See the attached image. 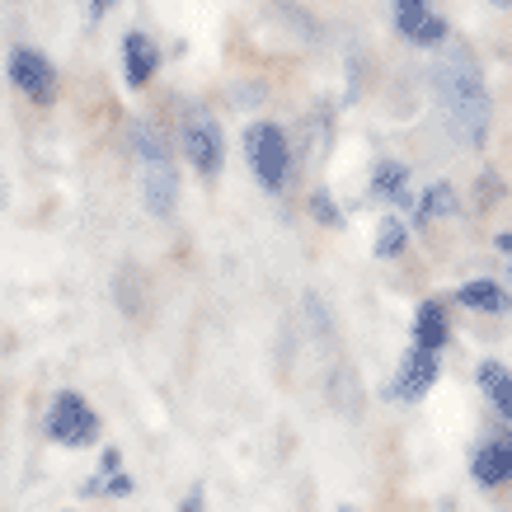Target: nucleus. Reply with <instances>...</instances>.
<instances>
[{
  "label": "nucleus",
  "instance_id": "13",
  "mask_svg": "<svg viewBox=\"0 0 512 512\" xmlns=\"http://www.w3.org/2000/svg\"><path fill=\"white\" fill-rule=\"evenodd\" d=\"M456 301H461V306H470V311H494V315L512 311V296L503 292L498 282H489V278H480V282H466V287L456 292Z\"/></svg>",
  "mask_w": 512,
  "mask_h": 512
},
{
  "label": "nucleus",
  "instance_id": "1",
  "mask_svg": "<svg viewBox=\"0 0 512 512\" xmlns=\"http://www.w3.org/2000/svg\"><path fill=\"white\" fill-rule=\"evenodd\" d=\"M433 90L442 104V118L466 146H484L489 137V85L466 43H447L433 66Z\"/></svg>",
  "mask_w": 512,
  "mask_h": 512
},
{
  "label": "nucleus",
  "instance_id": "2",
  "mask_svg": "<svg viewBox=\"0 0 512 512\" xmlns=\"http://www.w3.org/2000/svg\"><path fill=\"white\" fill-rule=\"evenodd\" d=\"M127 141H132V156L141 165V202H146V212L151 217H170L174 202H179V170H174L170 132H160V123H151V118H132Z\"/></svg>",
  "mask_w": 512,
  "mask_h": 512
},
{
  "label": "nucleus",
  "instance_id": "12",
  "mask_svg": "<svg viewBox=\"0 0 512 512\" xmlns=\"http://www.w3.org/2000/svg\"><path fill=\"white\" fill-rule=\"evenodd\" d=\"M447 315H442V306L437 301H423L419 315H414V348H423V353H442V343H447Z\"/></svg>",
  "mask_w": 512,
  "mask_h": 512
},
{
  "label": "nucleus",
  "instance_id": "16",
  "mask_svg": "<svg viewBox=\"0 0 512 512\" xmlns=\"http://www.w3.org/2000/svg\"><path fill=\"white\" fill-rule=\"evenodd\" d=\"M461 212V198L451 184H433L423 193V207H419V221H433V217H456Z\"/></svg>",
  "mask_w": 512,
  "mask_h": 512
},
{
  "label": "nucleus",
  "instance_id": "18",
  "mask_svg": "<svg viewBox=\"0 0 512 512\" xmlns=\"http://www.w3.org/2000/svg\"><path fill=\"white\" fill-rule=\"evenodd\" d=\"M329 390H334V404H339L343 414H357V404H353V395H362V390H357V386H353V376L343 372V367H339V372H334V386H329Z\"/></svg>",
  "mask_w": 512,
  "mask_h": 512
},
{
  "label": "nucleus",
  "instance_id": "4",
  "mask_svg": "<svg viewBox=\"0 0 512 512\" xmlns=\"http://www.w3.org/2000/svg\"><path fill=\"white\" fill-rule=\"evenodd\" d=\"M245 156H249V165H254V174H259V184H264L268 193L287 188V179H292V151H287L282 127H273V123L245 127Z\"/></svg>",
  "mask_w": 512,
  "mask_h": 512
},
{
  "label": "nucleus",
  "instance_id": "15",
  "mask_svg": "<svg viewBox=\"0 0 512 512\" xmlns=\"http://www.w3.org/2000/svg\"><path fill=\"white\" fill-rule=\"evenodd\" d=\"M480 390L494 400V409L503 419H512V372L503 362H484L480 367Z\"/></svg>",
  "mask_w": 512,
  "mask_h": 512
},
{
  "label": "nucleus",
  "instance_id": "3",
  "mask_svg": "<svg viewBox=\"0 0 512 512\" xmlns=\"http://www.w3.org/2000/svg\"><path fill=\"white\" fill-rule=\"evenodd\" d=\"M99 414L90 409V400L80 390H57L52 404H47V419H43V433L66 451H85L99 442Z\"/></svg>",
  "mask_w": 512,
  "mask_h": 512
},
{
  "label": "nucleus",
  "instance_id": "14",
  "mask_svg": "<svg viewBox=\"0 0 512 512\" xmlns=\"http://www.w3.org/2000/svg\"><path fill=\"white\" fill-rule=\"evenodd\" d=\"M372 193L376 198L395 202V207H409V170L404 165H390V160H381L372 174Z\"/></svg>",
  "mask_w": 512,
  "mask_h": 512
},
{
  "label": "nucleus",
  "instance_id": "7",
  "mask_svg": "<svg viewBox=\"0 0 512 512\" xmlns=\"http://www.w3.org/2000/svg\"><path fill=\"white\" fill-rule=\"evenodd\" d=\"M160 71V47L151 33L141 29H127L123 33V80L127 90H141V85H151V76Z\"/></svg>",
  "mask_w": 512,
  "mask_h": 512
},
{
  "label": "nucleus",
  "instance_id": "24",
  "mask_svg": "<svg viewBox=\"0 0 512 512\" xmlns=\"http://www.w3.org/2000/svg\"><path fill=\"white\" fill-rule=\"evenodd\" d=\"M400 5H428V0H395V10H400Z\"/></svg>",
  "mask_w": 512,
  "mask_h": 512
},
{
  "label": "nucleus",
  "instance_id": "10",
  "mask_svg": "<svg viewBox=\"0 0 512 512\" xmlns=\"http://www.w3.org/2000/svg\"><path fill=\"white\" fill-rule=\"evenodd\" d=\"M113 296H118V311L127 320H141L146 315V273L137 264H123L118 268V282H113Z\"/></svg>",
  "mask_w": 512,
  "mask_h": 512
},
{
  "label": "nucleus",
  "instance_id": "21",
  "mask_svg": "<svg viewBox=\"0 0 512 512\" xmlns=\"http://www.w3.org/2000/svg\"><path fill=\"white\" fill-rule=\"evenodd\" d=\"M179 512H207V503H202V489H188V498L179 503Z\"/></svg>",
  "mask_w": 512,
  "mask_h": 512
},
{
  "label": "nucleus",
  "instance_id": "20",
  "mask_svg": "<svg viewBox=\"0 0 512 512\" xmlns=\"http://www.w3.org/2000/svg\"><path fill=\"white\" fill-rule=\"evenodd\" d=\"M118 470H123V451L104 447V451H99V475H118Z\"/></svg>",
  "mask_w": 512,
  "mask_h": 512
},
{
  "label": "nucleus",
  "instance_id": "26",
  "mask_svg": "<svg viewBox=\"0 0 512 512\" xmlns=\"http://www.w3.org/2000/svg\"><path fill=\"white\" fill-rule=\"evenodd\" d=\"M339 512H353V508H339Z\"/></svg>",
  "mask_w": 512,
  "mask_h": 512
},
{
  "label": "nucleus",
  "instance_id": "8",
  "mask_svg": "<svg viewBox=\"0 0 512 512\" xmlns=\"http://www.w3.org/2000/svg\"><path fill=\"white\" fill-rule=\"evenodd\" d=\"M395 29H400L414 47H442L447 43V19L433 15L428 5H400V10H395Z\"/></svg>",
  "mask_w": 512,
  "mask_h": 512
},
{
  "label": "nucleus",
  "instance_id": "11",
  "mask_svg": "<svg viewBox=\"0 0 512 512\" xmlns=\"http://www.w3.org/2000/svg\"><path fill=\"white\" fill-rule=\"evenodd\" d=\"M475 480L484 484V489H494V484L512 480V447L508 442H489V447L475 451Z\"/></svg>",
  "mask_w": 512,
  "mask_h": 512
},
{
  "label": "nucleus",
  "instance_id": "25",
  "mask_svg": "<svg viewBox=\"0 0 512 512\" xmlns=\"http://www.w3.org/2000/svg\"><path fill=\"white\" fill-rule=\"evenodd\" d=\"M494 5H512V0H494Z\"/></svg>",
  "mask_w": 512,
  "mask_h": 512
},
{
  "label": "nucleus",
  "instance_id": "22",
  "mask_svg": "<svg viewBox=\"0 0 512 512\" xmlns=\"http://www.w3.org/2000/svg\"><path fill=\"white\" fill-rule=\"evenodd\" d=\"M113 5H118V0H90V19H104Z\"/></svg>",
  "mask_w": 512,
  "mask_h": 512
},
{
  "label": "nucleus",
  "instance_id": "19",
  "mask_svg": "<svg viewBox=\"0 0 512 512\" xmlns=\"http://www.w3.org/2000/svg\"><path fill=\"white\" fill-rule=\"evenodd\" d=\"M311 212H315V221H325V226H343V217H339V207H334V198H329L325 188L311 198Z\"/></svg>",
  "mask_w": 512,
  "mask_h": 512
},
{
  "label": "nucleus",
  "instance_id": "6",
  "mask_svg": "<svg viewBox=\"0 0 512 512\" xmlns=\"http://www.w3.org/2000/svg\"><path fill=\"white\" fill-rule=\"evenodd\" d=\"M5 76L19 94H29L33 104H52L57 99V66L43 47H10L5 57Z\"/></svg>",
  "mask_w": 512,
  "mask_h": 512
},
{
  "label": "nucleus",
  "instance_id": "9",
  "mask_svg": "<svg viewBox=\"0 0 512 512\" xmlns=\"http://www.w3.org/2000/svg\"><path fill=\"white\" fill-rule=\"evenodd\" d=\"M437 372H442V362H437V353H423V348H409V357H404L400 376H395V395L400 400H419V395H428L437 381Z\"/></svg>",
  "mask_w": 512,
  "mask_h": 512
},
{
  "label": "nucleus",
  "instance_id": "23",
  "mask_svg": "<svg viewBox=\"0 0 512 512\" xmlns=\"http://www.w3.org/2000/svg\"><path fill=\"white\" fill-rule=\"evenodd\" d=\"M494 245H498V249H503V254H508V259H512V231H503V235H498V240H494Z\"/></svg>",
  "mask_w": 512,
  "mask_h": 512
},
{
  "label": "nucleus",
  "instance_id": "17",
  "mask_svg": "<svg viewBox=\"0 0 512 512\" xmlns=\"http://www.w3.org/2000/svg\"><path fill=\"white\" fill-rule=\"evenodd\" d=\"M404 240H409L404 221L386 217L381 226H376V259H395V254H404Z\"/></svg>",
  "mask_w": 512,
  "mask_h": 512
},
{
  "label": "nucleus",
  "instance_id": "5",
  "mask_svg": "<svg viewBox=\"0 0 512 512\" xmlns=\"http://www.w3.org/2000/svg\"><path fill=\"white\" fill-rule=\"evenodd\" d=\"M179 137H184V156L188 165L198 174H221V165H226V137H221L217 118L207 109H188L184 113V127H179Z\"/></svg>",
  "mask_w": 512,
  "mask_h": 512
}]
</instances>
